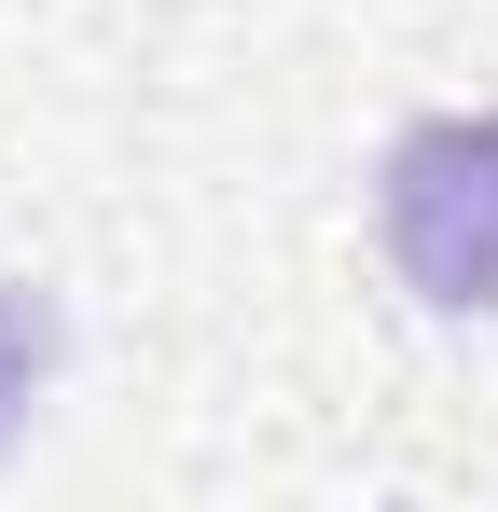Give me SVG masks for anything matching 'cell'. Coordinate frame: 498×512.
I'll return each mask as SVG.
<instances>
[{
  "mask_svg": "<svg viewBox=\"0 0 498 512\" xmlns=\"http://www.w3.org/2000/svg\"><path fill=\"white\" fill-rule=\"evenodd\" d=\"M374 236H388L415 305L498 319V111H443V125H402L388 139Z\"/></svg>",
  "mask_w": 498,
  "mask_h": 512,
  "instance_id": "6da1fadb",
  "label": "cell"
},
{
  "mask_svg": "<svg viewBox=\"0 0 498 512\" xmlns=\"http://www.w3.org/2000/svg\"><path fill=\"white\" fill-rule=\"evenodd\" d=\"M42 374H56V305H42V291H0V443L28 429Z\"/></svg>",
  "mask_w": 498,
  "mask_h": 512,
  "instance_id": "7a4b0ae2",
  "label": "cell"
}]
</instances>
